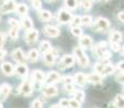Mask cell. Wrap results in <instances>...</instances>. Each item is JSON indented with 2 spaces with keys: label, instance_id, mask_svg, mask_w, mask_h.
I'll use <instances>...</instances> for the list:
<instances>
[{
  "label": "cell",
  "instance_id": "cell-36",
  "mask_svg": "<svg viewBox=\"0 0 124 108\" xmlns=\"http://www.w3.org/2000/svg\"><path fill=\"white\" fill-rule=\"evenodd\" d=\"M69 106H70V108H81V103L75 98H70L69 100Z\"/></svg>",
  "mask_w": 124,
  "mask_h": 108
},
{
  "label": "cell",
  "instance_id": "cell-49",
  "mask_svg": "<svg viewBox=\"0 0 124 108\" xmlns=\"http://www.w3.org/2000/svg\"><path fill=\"white\" fill-rule=\"evenodd\" d=\"M51 108H62L61 106H59V105L58 104H57V105H53V106H52Z\"/></svg>",
  "mask_w": 124,
  "mask_h": 108
},
{
  "label": "cell",
  "instance_id": "cell-47",
  "mask_svg": "<svg viewBox=\"0 0 124 108\" xmlns=\"http://www.w3.org/2000/svg\"><path fill=\"white\" fill-rule=\"evenodd\" d=\"M6 56H7V51L3 49H0V61H2Z\"/></svg>",
  "mask_w": 124,
  "mask_h": 108
},
{
  "label": "cell",
  "instance_id": "cell-18",
  "mask_svg": "<svg viewBox=\"0 0 124 108\" xmlns=\"http://www.w3.org/2000/svg\"><path fill=\"white\" fill-rule=\"evenodd\" d=\"M31 79L32 81L37 83H42L44 82V79H45V75L42 70H39V69H36L31 73Z\"/></svg>",
  "mask_w": 124,
  "mask_h": 108
},
{
  "label": "cell",
  "instance_id": "cell-33",
  "mask_svg": "<svg viewBox=\"0 0 124 108\" xmlns=\"http://www.w3.org/2000/svg\"><path fill=\"white\" fill-rule=\"evenodd\" d=\"M81 23L84 26H91L93 24V17L91 15H83L81 16Z\"/></svg>",
  "mask_w": 124,
  "mask_h": 108
},
{
  "label": "cell",
  "instance_id": "cell-7",
  "mask_svg": "<svg viewBox=\"0 0 124 108\" xmlns=\"http://www.w3.org/2000/svg\"><path fill=\"white\" fill-rule=\"evenodd\" d=\"M38 38H39V32L37 29H35V28L28 30L24 36V39H25L27 44H34V43L37 42Z\"/></svg>",
  "mask_w": 124,
  "mask_h": 108
},
{
  "label": "cell",
  "instance_id": "cell-5",
  "mask_svg": "<svg viewBox=\"0 0 124 108\" xmlns=\"http://www.w3.org/2000/svg\"><path fill=\"white\" fill-rule=\"evenodd\" d=\"M71 17H72V14L67 9H61L57 12V22L59 24H68Z\"/></svg>",
  "mask_w": 124,
  "mask_h": 108
},
{
  "label": "cell",
  "instance_id": "cell-13",
  "mask_svg": "<svg viewBox=\"0 0 124 108\" xmlns=\"http://www.w3.org/2000/svg\"><path fill=\"white\" fill-rule=\"evenodd\" d=\"M43 33L46 37L50 38H56L59 36L61 33V30L56 27V26H51V25H47L43 28Z\"/></svg>",
  "mask_w": 124,
  "mask_h": 108
},
{
  "label": "cell",
  "instance_id": "cell-3",
  "mask_svg": "<svg viewBox=\"0 0 124 108\" xmlns=\"http://www.w3.org/2000/svg\"><path fill=\"white\" fill-rule=\"evenodd\" d=\"M76 61V57L75 55H71V54H66L62 57V59L58 62V68L59 69H67V68H71L75 64Z\"/></svg>",
  "mask_w": 124,
  "mask_h": 108
},
{
  "label": "cell",
  "instance_id": "cell-9",
  "mask_svg": "<svg viewBox=\"0 0 124 108\" xmlns=\"http://www.w3.org/2000/svg\"><path fill=\"white\" fill-rule=\"evenodd\" d=\"M56 61V52L53 49H50L47 52L43 53V62L46 66H53Z\"/></svg>",
  "mask_w": 124,
  "mask_h": 108
},
{
  "label": "cell",
  "instance_id": "cell-26",
  "mask_svg": "<svg viewBox=\"0 0 124 108\" xmlns=\"http://www.w3.org/2000/svg\"><path fill=\"white\" fill-rule=\"evenodd\" d=\"M16 12H17L18 15L21 16H26L28 14V7L26 6L25 3H18L17 6H16Z\"/></svg>",
  "mask_w": 124,
  "mask_h": 108
},
{
  "label": "cell",
  "instance_id": "cell-44",
  "mask_svg": "<svg viewBox=\"0 0 124 108\" xmlns=\"http://www.w3.org/2000/svg\"><path fill=\"white\" fill-rule=\"evenodd\" d=\"M4 42H6V35L4 33H0V49L4 45Z\"/></svg>",
  "mask_w": 124,
  "mask_h": 108
},
{
  "label": "cell",
  "instance_id": "cell-34",
  "mask_svg": "<svg viewBox=\"0 0 124 108\" xmlns=\"http://www.w3.org/2000/svg\"><path fill=\"white\" fill-rule=\"evenodd\" d=\"M69 24H70L71 27H75V26H80L82 25V23H81V16L77 15V16H72L71 17L70 22H69Z\"/></svg>",
  "mask_w": 124,
  "mask_h": 108
},
{
  "label": "cell",
  "instance_id": "cell-4",
  "mask_svg": "<svg viewBox=\"0 0 124 108\" xmlns=\"http://www.w3.org/2000/svg\"><path fill=\"white\" fill-rule=\"evenodd\" d=\"M18 91H20V93L22 95H24V96H30V95L32 94V92H34L32 82L30 80H28V79H25V80L21 83V85L18 86Z\"/></svg>",
  "mask_w": 124,
  "mask_h": 108
},
{
  "label": "cell",
  "instance_id": "cell-42",
  "mask_svg": "<svg viewBox=\"0 0 124 108\" xmlns=\"http://www.w3.org/2000/svg\"><path fill=\"white\" fill-rule=\"evenodd\" d=\"M31 108H43L41 100H40L39 98H36L34 102L31 103Z\"/></svg>",
  "mask_w": 124,
  "mask_h": 108
},
{
  "label": "cell",
  "instance_id": "cell-25",
  "mask_svg": "<svg viewBox=\"0 0 124 108\" xmlns=\"http://www.w3.org/2000/svg\"><path fill=\"white\" fill-rule=\"evenodd\" d=\"M114 70H116V67L113 66L112 64H110L108 62V63H106L104 65V68H102L101 75V76H108V75H111V74L114 73Z\"/></svg>",
  "mask_w": 124,
  "mask_h": 108
},
{
  "label": "cell",
  "instance_id": "cell-52",
  "mask_svg": "<svg viewBox=\"0 0 124 108\" xmlns=\"http://www.w3.org/2000/svg\"><path fill=\"white\" fill-rule=\"evenodd\" d=\"M0 108H3V106H2V103L0 102Z\"/></svg>",
  "mask_w": 124,
  "mask_h": 108
},
{
  "label": "cell",
  "instance_id": "cell-29",
  "mask_svg": "<svg viewBox=\"0 0 124 108\" xmlns=\"http://www.w3.org/2000/svg\"><path fill=\"white\" fill-rule=\"evenodd\" d=\"M113 105L116 108H124V96L118 94L113 100Z\"/></svg>",
  "mask_w": 124,
  "mask_h": 108
},
{
  "label": "cell",
  "instance_id": "cell-12",
  "mask_svg": "<svg viewBox=\"0 0 124 108\" xmlns=\"http://www.w3.org/2000/svg\"><path fill=\"white\" fill-rule=\"evenodd\" d=\"M0 68H1V71L4 76L11 77L15 74V67L11 63H9V62H3V63L0 65Z\"/></svg>",
  "mask_w": 124,
  "mask_h": 108
},
{
  "label": "cell",
  "instance_id": "cell-35",
  "mask_svg": "<svg viewBox=\"0 0 124 108\" xmlns=\"http://www.w3.org/2000/svg\"><path fill=\"white\" fill-rule=\"evenodd\" d=\"M70 32H71V33H72L73 36H76V37H80V36L82 35V29L80 28V26H75V27H71Z\"/></svg>",
  "mask_w": 124,
  "mask_h": 108
},
{
  "label": "cell",
  "instance_id": "cell-19",
  "mask_svg": "<svg viewBox=\"0 0 124 108\" xmlns=\"http://www.w3.org/2000/svg\"><path fill=\"white\" fill-rule=\"evenodd\" d=\"M87 81L91 82L92 84H99V83L102 82V76L95 71V73H92L87 76Z\"/></svg>",
  "mask_w": 124,
  "mask_h": 108
},
{
  "label": "cell",
  "instance_id": "cell-28",
  "mask_svg": "<svg viewBox=\"0 0 124 108\" xmlns=\"http://www.w3.org/2000/svg\"><path fill=\"white\" fill-rule=\"evenodd\" d=\"M64 4L68 10H76L79 6V2L78 0H64Z\"/></svg>",
  "mask_w": 124,
  "mask_h": 108
},
{
  "label": "cell",
  "instance_id": "cell-48",
  "mask_svg": "<svg viewBox=\"0 0 124 108\" xmlns=\"http://www.w3.org/2000/svg\"><path fill=\"white\" fill-rule=\"evenodd\" d=\"M118 18L121 22H122V23H124V11L123 12H120V13L118 14Z\"/></svg>",
  "mask_w": 124,
  "mask_h": 108
},
{
  "label": "cell",
  "instance_id": "cell-39",
  "mask_svg": "<svg viewBox=\"0 0 124 108\" xmlns=\"http://www.w3.org/2000/svg\"><path fill=\"white\" fill-rule=\"evenodd\" d=\"M110 48L114 52H119L121 50V45L119 42H110Z\"/></svg>",
  "mask_w": 124,
  "mask_h": 108
},
{
  "label": "cell",
  "instance_id": "cell-51",
  "mask_svg": "<svg viewBox=\"0 0 124 108\" xmlns=\"http://www.w3.org/2000/svg\"><path fill=\"white\" fill-rule=\"evenodd\" d=\"M45 1H47V2H53V1H55V0H45Z\"/></svg>",
  "mask_w": 124,
  "mask_h": 108
},
{
  "label": "cell",
  "instance_id": "cell-8",
  "mask_svg": "<svg viewBox=\"0 0 124 108\" xmlns=\"http://www.w3.org/2000/svg\"><path fill=\"white\" fill-rule=\"evenodd\" d=\"M11 56H12V58H13L17 64L26 63V59H27V56H26L25 53L23 52V50L20 49V48L13 50V51H12V53H11Z\"/></svg>",
  "mask_w": 124,
  "mask_h": 108
},
{
  "label": "cell",
  "instance_id": "cell-54",
  "mask_svg": "<svg viewBox=\"0 0 124 108\" xmlns=\"http://www.w3.org/2000/svg\"><path fill=\"white\" fill-rule=\"evenodd\" d=\"M91 1H95V0H91Z\"/></svg>",
  "mask_w": 124,
  "mask_h": 108
},
{
  "label": "cell",
  "instance_id": "cell-30",
  "mask_svg": "<svg viewBox=\"0 0 124 108\" xmlns=\"http://www.w3.org/2000/svg\"><path fill=\"white\" fill-rule=\"evenodd\" d=\"M51 43L49 41H46V40H44V41L40 42L39 44V51L42 52V53H45V52H47L50 49H51Z\"/></svg>",
  "mask_w": 124,
  "mask_h": 108
},
{
  "label": "cell",
  "instance_id": "cell-43",
  "mask_svg": "<svg viewBox=\"0 0 124 108\" xmlns=\"http://www.w3.org/2000/svg\"><path fill=\"white\" fill-rule=\"evenodd\" d=\"M64 88H65V90H66V92H68V93H72L73 91L76 90V88H75V84L73 83H69V84H64Z\"/></svg>",
  "mask_w": 124,
  "mask_h": 108
},
{
  "label": "cell",
  "instance_id": "cell-2",
  "mask_svg": "<svg viewBox=\"0 0 124 108\" xmlns=\"http://www.w3.org/2000/svg\"><path fill=\"white\" fill-rule=\"evenodd\" d=\"M94 28L96 29V32L107 33L110 29V23L105 17H97L94 22Z\"/></svg>",
  "mask_w": 124,
  "mask_h": 108
},
{
  "label": "cell",
  "instance_id": "cell-10",
  "mask_svg": "<svg viewBox=\"0 0 124 108\" xmlns=\"http://www.w3.org/2000/svg\"><path fill=\"white\" fill-rule=\"evenodd\" d=\"M41 92L46 97H54L58 94V89L53 84H46L41 88Z\"/></svg>",
  "mask_w": 124,
  "mask_h": 108
},
{
  "label": "cell",
  "instance_id": "cell-55",
  "mask_svg": "<svg viewBox=\"0 0 124 108\" xmlns=\"http://www.w3.org/2000/svg\"><path fill=\"white\" fill-rule=\"evenodd\" d=\"M123 91H124V86H123Z\"/></svg>",
  "mask_w": 124,
  "mask_h": 108
},
{
  "label": "cell",
  "instance_id": "cell-27",
  "mask_svg": "<svg viewBox=\"0 0 124 108\" xmlns=\"http://www.w3.org/2000/svg\"><path fill=\"white\" fill-rule=\"evenodd\" d=\"M71 95L73 96L75 100H77L78 102H80V103H83L85 100V93L81 90H75L72 93H71Z\"/></svg>",
  "mask_w": 124,
  "mask_h": 108
},
{
  "label": "cell",
  "instance_id": "cell-1",
  "mask_svg": "<svg viewBox=\"0 0 124 108\" xmlns=\"http://www.w3.org/2000/svg\"><path fill=\"white\" fill-rule=\"evenodd\" d=\"M73 55L77 58L78 64L80 65L81 67L85 68L90 65V59L87 57V55L85 54V52L83 51V49L80 47V45H77V47L73 48Z\"/></svg>",
  "mask_w": 124,
  "mask_h": 108
},
{
  "label": "cell",
  "instance_id": "cell-23",
  "mask_svg": "<svg viewBox=\"0 0 124 108\" xmlns=\"http://www.w3.org/2000/svg\"><path fill=\"white\" fill-rule=\"evenodd\" d=\"M26 56H27V59H29L30 62H37L40 58V52L37 49H31L29 50Z\"/></svg>",
  "mask_w": 124,
  "mask_h": 108
},
{
  "label": "cell",
  "instance_id": "cell-6",
  "mask_svg": "<svg viewBox=\"0 0 124 108\" xmlns=\"http://www.w3.org/2000/svg\"><path fill=\"white\" fill-rule=\"evenodd\" d=\"M16 6H17V3L15 2V0H7L0 7V13L8 14V13H11V12H14L16 10Z\"/></svg>",
  "mask_w": 124,
  "mask_h": 108
},
{
  "label": "cell",
  "instance_id": "cell-24",
  "mask_svg": "<svg viewBox=\"0 0 124 108\" xmlns=\"http://www.w3.org/2000/svg\"><path fill=\"white\" fill-rule=\"evenodd\" d=\"M38 17L42 22H49L52 20V13L47 10H40L38 12Z\"/></svg>",
  "mask_w": 124,
  "mask_h": 108
},
{
  "label": "cell",
  "instance_id": "cell-20",
  "mask_svg": "<svg viewBox=\"0 0 124 108\" xmlns=\"http://www.w3.org/2000/svg\"><path fill=\"white\" fill-rule=\"evenodd\" d=\"M15 73L17 74L20 77H23V78H26L28 75V67L25 63L24 64H18L17 66L15 67Z\"/></svg>",
  "mask_w": 124,
  "mask_h": 108
},
{
  "label": "cell",
  "instance_id": "cell-21",
  "mask_svg": "<svg viewBox=\"0 0 124 108\" xmlns=\"http://www.w3.org/2000/svg\"><path fill=\"white\" fill-rule=\"evenodd\" d=\"M109 40H110V42H119L120 43L123 40L122 33L118 32V30H112L110 33V36H109Z\"/></svg>",
  "mask_w": 124,
  "mask_h": 108
},
{
  "label": "cell",
  "instance_id": "cell-37",
  "mask_svg": "<svg viewBox=\"0 0 124 108\" xmlns=\"http://www.w3.org/2000/svg\"><path fill=\"white\" fill-rule=\"evenodd\" d=\"M59 106L62 108H70L69 106V100L68 98H62L61 100H59Z\"/></svg>",
  "mask_w": 124,
  "mask_h": 108
},
{
  "label": "cell",
  "instance_id": "cell-31",
  "mask_svg": "<svg viewBox=\"0 0 124 108\" xmlns=\"http://www.w3.org/2000/svg\"><path fill=\"white\" fill-rule=\"evenodd\" d=\"M80 3V6L82 7V9L84 11H90L92 8V1L91 0H80L78 1Z\"/></svg>",
  "mask_w": 124,
  "mask_h": 108
},
{
  "label": "cell",
  "instance_id": "cell-53",
  "mask_svg": "<svg viewBox=\"0 0 124 108\" xmlns=\"http://www.w3.org/2000/svg\"><path fill=\"white\" fill-rule=\"evenodd\" d=\"M121 49H122V52H123V53H124V45H123V47H122V48H121Z\"/></svg>",
  "mask_w": 124,
  "mask_h": 108
},
{
  "label": "cell",
  "instance_id": "cell-46",
  "mask_svg": "<svg viewBox=\"0 0 124 108\" xmlns=\"http://www.w3.org/2000/svg\"><path fill=\"white\" fill-rule=\"evenodd\" d=\"M116 81L124 85V74H120L119 76H116Z\"/></svg>",
  "mask_w": 124,
  "mask_h": 108
},
{
  "label": "cell",
  "instance_id": "cell-45",
  "mask_svg": "<svg viewBox=\"0 0 124 108\" xmlns=\"http://www.w3.org/2000/svg\"><path fill=\"white\" fill-rule=\"evenodd\" d=\"M116 69H118L119 71H122L124 73V61H120L118 63V66H116Z\"/></svg>",
  "mask_w": 124,
  "mask_h": 108
},
{
  "label": "cell",
  "instance_id": "cell-50",
  "mask_svg": "<svg viewBox=\"0 0 124 108\" xmlns=\"http://www.w3.org/2000/svg\"><path fill=\"white\" fill-rule=\"evenodd\" d=\"M101 2H102V3H106V2H108L109 0H99Z\"/></svg>",
  "mask_w": 124,
  "mask_h": 108
},
{
  "label": "cell",
  "instance_id": "cell-17",
  "mask_svg": "<svg viewBox=\"0 0 124 108\" xmlns=\"http://www.w3.org/2000/svg\"><path fill=\"white\" fill-rule=\"evenodd\" d=\"M87 76L83 73H77L73 76V83H77L80 86H85L87 84Z\"/></svg>",
  "mask_w": 124,
  "mask_h": 108
},
{
  "label": "cell",
  "instance_id": "cell-11",
  "mask_svg": "<svg viewBox=\"0 0 124 108\" xmlns=\"http://www.w3.org/2000/svg\"><path fill=\"white\" fill-rule=\"evenodd\" d=\"M61 80V75H59L57 71L55 70H52V71H49L45 76V79H44V82L46 84H54V83H57L58 81Z\"/></svg>",
  "mask_w": 124,
  "mask_h": 108
},
{
  "label": "cell",
  "instance_id": "cell-15",
  "mask_svg": "<svg viewBox=\"0 0 124 108\" xmlns=\"http://www.w3.org/2000/svg\"><path fill=\"white\" fill-rule=\"evenodd\" d=\"M93 44V39L89 35H81L79 39V45L82 49H89Z\"/></svg>",
  "mask_w": 124,
  "mask_h": 108
},
{
  "label": "cell",
  "instance_id": "cell-16",
  "mask_svg": "<svg viewBox=\"0 0 124 108\" xmlns=\"http://www.w3.org/2000/svg\"><path fill=\"white\" fill-rule=\"evenodd\" d=\"M11 91H12V88L8 83H3V84L0 85V102L6 100L7 97L10 95Z\"/></svg>",
  "mask_w": 124,
  "mask_h": 108
},
{
  "label": "cell",
  "instance_id": "cell-32",
  "mask_svg": "<svg viewBox=\"0 0 124 108\" xmlns=\"http://www.w3.org/2000/svg\"><path fill=\"white\" fill-rule=\"evenodd\" d=\"M18 30H20V28L18 27H11L10 26V30H9V37L11 38V39L15 40L18 38Z\"/></svg>",
  "mask_w": 124,
  "mask_h": 108
},
{
  "label": "cell",
  "instance_id": "cell-22",
  "mask_svg": "<svg viewBox=\"0 0 124 108\" xmlns=\"http://www.w3.org/2000/svg\"><path fill=\"white\" fill-rule=\"evenodd\" d=\"M21 25H22V27L25 30H27V32L34 28V23H32L31 18L28 17V16H24L22 22H21Z\"/></svg>",
  "mask_w": 124,
  "mask_h": 108
},
{
  "label": "cell",
  "instance_id": "cell-40",
  "mask_svg": "<svg viewBox=\"0 0 124 108\" xmlns=\"http://www.w3.org/2000/svg\"><path fill=\"white\" fill-rule=\"evenodd\" d=\"M9 25L11 27H18V28L21 27V23L17 20H15V18H10L9 20Z\"/></svg>",
  "mask_w": 124,
  "mask_h": 108
},
{
  "label": "cell",
  "instance_id": "cell-41",
  "mask_svg": "<svg viewBox=\"0 0 124 108\" xmlns=\"http://www.w3.org/2000/svg\"><path fill=\"white\" fill-rule=\"evenodd\" d=\"M62 82L64 83V84H69V83H73V78L72 77H69V76H65L63 77V78H61Z\"/></svg>",
  "mask_w": 124,
  "mask_h": 108
},
{
  "label": "cell",
  "instance_id": "cell-38",
  "mask_svg": "<svg viewBox=\"0 0 124 108\" xmlns=\"http://www.w3.org/2000/svg\"><path fill=\"white\" fill-rule=\"evenodd\" d=\"M31 6L34 9H36V10H40L42 7L41 0H31Z\"/></svg>",
  "mask_w": 124,
  "mask_h": 108
},
{
  "label": "cell",
  "instance_id": "cell-14",
  "mask_svg": "<svg viewBox=\"0 0 124 108\" xmlns=\"http://www.w3.org/2000/svg\"><path fill=\"white\" fill-rule=\"evenodd\" d=\"M106 50H107V42L106 41H101V42L97 43V44L95 45L94 49L92 50V52H93V54L97 57V58H99Z\"/></svg>",
  "mask_w": 124,
  "mask_h": 108
}]
</instances>
